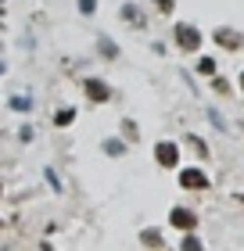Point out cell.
<instances>
[{
    "mask_svg": "<svg viewBox=\"0 0 244 251\" xmlns=\"http://www.w3.org/2000/svg\"><path fill=\"white\" fill-rule=\"evenodd\" d=\"M155 158H158V165H162V169H176V162H180V147L172 144V140H158Z\"/></svg>",
    "mask_w": 244,
    "mask_h": 251,
    "instance_id": "obj_1",
    "label": "cell"
},
{
    "mask_svg": "<svg viewBox=\"0 0 244 251\" xmlns=\"http://www.w3.org/2000/svg\"><path fill=\"white\" fill-rule=\"evenodd\" d=\"M176 43L183 50H197L201 47V32H197L194 25H176Z\"/></svg>",
    "mask_w": 244,
    "mask_h": 251,
    "instance_id": "obj_2",
    "label": "cell"
},
{
    "mask_svg": "<svg viewBox=\"0 0 244 251\" xmlns=\"http://www.w3.org/2000/svg\"><path fill=\"white\" fill-rule=\"evenodd\" d=\"M180 187H187V190H208V176L201 173V169H183V173H180Z\"/></svg>",
    "mask_w": 244,
    "mask_h": 251,
    "instance_id": "obj_3",
    "label": "cell"
},
{
    "mask_svg": "<svg viewBox=\"0 0 244 251\" xmlns=\"http://www.w3.org/2000/svg\"><path fill=\"white\" fill-rule=\"evenodd\" d=\"M216 43H219V47H226V50H241L244 47V36L237 29H216Z\"/></svg>",
    "mask_w": 244,
    "mask_h": 251,
    "instance_id": "obj_4",
    "label": "cell"
},
{
    "mask_svg": "<svg viewBox=\"0 0 244 251\" xmlns=\"http://www.w3.org/2000/svg\"><path fill=\"white\" fill-rule=\"evenodd\" d=\"M169 223L176 226V230H194V226H197V215H194L190 208H172V212H169Z\"/></svg>",
    "mask_w": 244,
    "mask_h": 251,
    "instance_id": "obj_5",
    "label": "cell"
},
{
    "mask_svg": "<svg viewBox=\"0 0 244 251\" xmlns=\"http://www.w3.org/2000/svg\"><path fill=\"white\" fill-rule=\"evenodd\" d=\"M83 90H86V97H90V100H94V104H104V100H108V97H111V90H108V86H104V83H101V79H86V83H83Z\"/></svg>",
    "mask_w": 244,
    "mask_h": 251,
    "instance_id": "obj_6",
    "label": "cell"
},
{
    "mask_svg": "<svg viewBox=\"0 0 244 251\" xmlns=\"http://www.w3.org/2000/svg\"><path fill=\"white\" fill-rule=\"evenodd\" d=\"M122 22H130V25H136V29H140V25H144V15H140V7L126 4V7H122Z\"/></svg>",
    "mask_w": 244,
    "mask_h": 251,
    "instance_id": "obj_7",
    "label": "cell"
},
{
    "mask_svg": "<svg viewBox=\"0 0 244 251\" xmlns=\"http://www.w3.org/2000/svg\"><path fill=\"white\" fill-rule=\"evenodd\" d=\"M140 241H144L147 248H162V244H165V241H162V230H144Z\"/></svg>",
    "mask_w": 244,
    "mask_h": 251,
    "instance_id": "obj_8",
    "label": "cell"
},
{
    "mask_svg": "<svg viewBox=\"0 0 244 251\" xmlns=\"http://www.w3.org/2000/svg\"><path fill=\"white\" fill-rule=\"evenodd\" d=\"M11 108H15V111H29V108H32V100H29V97H18V94H15V97H11Z\"/></svg>",
    "mask_w": 244,
    "mask_h": 251,
    "instance_id": "obj_9",
    "label": "cell"
},
{
    "mask_svg": "<svg viewBox=\"0 0 244 251\" xmlns=\"http://www.w3.org/2000/svg\"><path fill=\"white\" fill-rule=\"evenodd\" d=\"M72 119H76V111H72V108H61V111L54 115V122H57V126H68Z\"/></svg>",
    "mask_w": 244,
    "mask_h": 251,
    "instance_id": "obj_10",
    "label": "cell"
},
{
    "mask_svg": "<svg viewBox=\"0 0 244 251\" xmlns=\"http://www.w3.org/2000/svg\"><path fill=\"white\" fill-rule=\"evenodd\" d=\"M197 72H201V75H212V72H216V61H212V58H201V61H197Z\"/></svg>",
    "mask_w": 244,
    "mask_h": 251,
    "instance_id": "obj_11",
    "label": "cell"
},
{
    "mask_svg": "<svg viewBox=\"0 0 244 251\" xmlns=\"http://www.w3.org/2000/svg\"><path fill=\"white\" fill-rule=\"evenodd\" d=\"M94 11H97V0H79V15H94Z\"/></svg>",
    "mask_w": 244,
    "mask_h": 251,
    "instance_id": "obj_12",
    "label": "cell"
},
{
    "mask_svg": "<svg viewBox=\"0 0 244 251\" xmlns=\"http://www.w3.org/2000/svg\"><path fill=\"white\" fill-rule=\"evenodd\" d=\"M183 248H187V251H197V248H201V241L194 237V230H187V237H183Z\"/></svg>",
    "mask_w": 244,
    "mask_h": 251,
    "instance_id": "obj_13",
    "label": "cell"
},
{
    "mask_svg": "<svg viewBox=\"0 0 244 251\" xmlns=\"http://www.w3.org/2000/svg\"><path fill=\"white\" fill-rule=\"evenodd\" d=\"M104 151H108V154H122L126 147H122V140H104Z\"/></svg>",
    "mask_w": 244,
    "mask_h": 251,
    "instance_id": "obj_14",
    "label": "cell"
},
{
    "mask_svg": "<svg viewBox=\"0 0 244 251\" xmlns=\"http://www.w3.org/2000/svg\"><path fill=\"white\" fill-rule=\"evenodd\" d=\"M190 147H194V151L201 154V158H208V147H205V140H197V136H190Z\"/></svg>",
    "mask_w": 244,
    "mask_h": 251,
    "instance_id": "obj_15",
    "label": "cell"
},
{
    "mask_svg": "<svg viewBox=\"0 0 244 251\" xmlns=\"http://www.w3.org/2000/svg\"><path fill=\"white\" fill-rule=\"evenodd\" d=\"M101 50L108 54V58H115V54H119V50H115V43H111V40H101Z\"/></svg>",
    "mask_w": 244,
    "mask_h": 251,
    "instance_id": "obj_16",
    "label": "cell"
},
{
    "mask_svg": "<svg viewBox=\"0 0 244 251\" xmlns=\"http://www.w3.org/2000/svg\"><path fill=\"white\" fill-rule=\"evenodd\" d=\"M122 133L130 136V140H136V126H133V122H122Z\"/></svg>",
    "mask_w": 244,
    "mask_h": 251,
    "instance_id": "obj_17",
    "label": "cell"
},
{
    "mask_svg": "<svg viewBox=\"0 0 244 251\" xmlns=\"http://www.w3.org/2000/svg\"><path fill=\"white\" fill-rule=\"evenodd\" d=\"M155 4H158L162 11H165V15H169V11H172V0H155Z\"/></svg>",
    "mask_w": 244,
    "mask_h": 251,
    "instance_id": "obj_18",
    "label": "cell"
},
{
    "mask_svg": "<svg viewBox=\"0 0 244 251\" xmlns=\"http://www.w3.org/2000/svg\"><path fill=\"white\" fill-rule=\"evenodd\" d=\"M4 68H7V65H4V61H0V72H4Z\"/></svg>",
    "mask_w": 244,
    "mask_h": 251,
    "instance_id": "obj_19",
    "label": "cell"
},
{
    "mask_svg": "<svg viewBox=\"0 0 244 251\" xmlns=\"http://www.w3.org/2000/svg\"><path fill=\"white\" fill-rule=\"evenodd\" d=\"M241 86H244V72H241Z\"/></svg>",
    "mask_w": 244,
    "mask_h": 251,
    "instance_id": "obj_20",
    "label": "cell"
},
{
    "mask_svg": "<svg viewBox=\"0 0 244 251\" xmlns=\"http://www.w3.org/2000/svg\"><path fill=\"white\" fill-rule=\"evenodd\" d=\"M0 194H4V187H0Z\"/></svg>",
    "mask_w": 244,
    "mask_h": 251,
    "instance_id": "obj_21",
    "label": "cell"
}]
</instances>
